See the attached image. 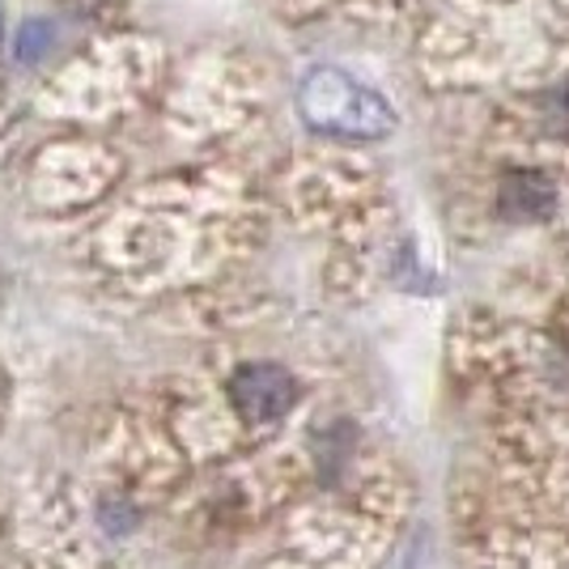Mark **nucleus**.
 Segmentation results:
<instances>
[{
	"label": "nucleus",
	"instance_id": "obj_4",
	"mask_svg": "<svg viewBox=\"0 0 569 569\" xmlns=\"http://www.w3.org/2000/svg\"><path fill=\"white\" fill-rule=\"evenodd\" d=\"M39 39H48V26H26L22 56H34V51H39Z\"/></svg>",
	"mask_w": 569,
	"mask_h": 569
},
{
	"label": "nucleus",
	"instance_id": "obj_3",
	"mask_svg": "<svg viewBox=\"0 0 569 569\" xmlns=\"http://www.w3.org/2000/svg\"><path fill=\"white\" fill-rule=\"evenodd\" d=\"M226 408L242 429H272L302 400V382L281 361H242L226 379Z\"/></svg>",
	"mask_w": 569,
	"mask_h": 569
},
{
	"label": "nucleus",
	"instance_id": "obj_1",
	"mask_svg": "<svg viewBox=\"0 0 569 569\" xmlns=\"http://www.w3.org/2000/svg\"><path fill=\"white\" fill-rule=\"evenodd\" d=\"M501 162H536L569 179V60L519 56L506 69V98L489 119Z\"/></svg>",
	"mask_w": 569,
	"mask_h": 569
},
{
	"label": "nucleus",
	"instance_id": "obj_2",
	"mask_svg": "<svg viewBox=\"0 0 569 569\" xmlns=\"http://www.w3.org/2000/svg\"><path fill=\"white\" fill-rule=\"evenodd\" d=\"M298 107L307 123L332 132V137H349V141H375L391 132V107L382 102L375 90H366L340 69H315L307 72L302 90H298Z\"/></svg>",
	"mask_w": 569,
	"mask_h": 569
}]
</instances>
